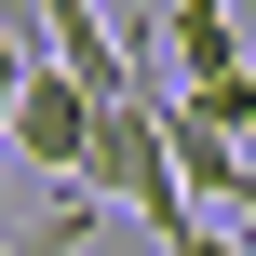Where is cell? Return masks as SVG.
I'll return each mask as SVG.
<instances>
[{"mask_svg": "<svg viewBox=\"0 0 256 256\" xmlns=\"http://www.w3.org/2000/svg\"><path fill=\"white\" fill-rule=\"evenodd\" d=\"M68 189L135 202L148 230H176V216H189V189H176V162H162V108H148V94H94V135H81V176H68Z\"/></svg>", "mask_w": 256, "mask_h": 256, "instance_id": "6da1fadb", "label": "cell"}, {"mask_svg": "<svg viewBox=\"0 0 256 256\" xmlns=\"http://www.w3.org/2000/svg\"><path fill=\"white\" fill-rule=\"evenodd\" d=\"M81 135H94V94L54 68V54H27V81H14V108H0V162H27V176H81Z\"/></svg>", "mask_w": 256, "mask_h": 256, "instance_id": "7a4b0ae2", "label": "cell"}, {"mask_svg": "<svg viewBox=\"0 0 256 256\" xmlns=\"http://www.w3.org/2000/svg\"><path fill=\"white\" fill-rule=\"evenodd\" d=\"M162 81H202V68H243V27H230V0H176L162 14Z\"/></svg>", "mask_w": 256, "mask_h": 256, "instance_id": "3957f363", "label": "cell"}, {"mask_svg": "<svg viewBox=\"0 0 256 256\" xmlns=\"http://www.w3.org/2000/svg\"><path fill=\"white\" fill-rule=\"evenodd\" d=\"M162 94H176V108H202L216 135H243V122H256V68H202V81H162Z\"/></svg>", "mask_w": 256, "mask_h": 256, "instance_id": "277c9868", "label": "cell"}, {"mask_svg": "<svg viewBox=\"0 0 256 256\" xmlns=\"http://www.w3.org/2000/svg\"><path fill=\"white\" fill-rule=\"evenodd\" d=\"M162 256H243V243H230V230H202V216H176V230H162Z\"/></svg>", "mask_w": 256, "mask_h": 256, "instance_id": "5b68a950", "label": "cell"}, {"mask_svg": "<svg viewBox=\"0 0 256 256\" xmlns=\"http://www.w3.org/2000/svg\"><path fill=\"white\" fill-rule=\"evenodd\" d=\"M0 27H14V40H40V0H0Z\"/></svg>", "mask_w": 256, "mask_h": 256, "instance_id": "8992f818", "label": "cell"}, {"mask_svg": "<svg viewBox=\"0 0 256 256\" xmlns=\"http://www.w3.org/2000/svg\"><path fill=\"white\" fill-rule=\"evenodd\" d=\"M230 243H243V256H256V189H243V202H230Z\"/></svg>", "mask_w": 256, "mask_h": 256, "instance_id": "52a82bcc", "label": "cell"}, {"mask_svg": "<svg viewBox=\"0 0 256 256\" xmlns=\"http://www.w3.org/2000/svg\"><path fill=\"white\" fill-rule=\"evenodd\" d=\"M0 256H54V243H40V230H27V243H0Z\"/></svg>", "mask_w": 256, "mask_h": 256, "instance_id": "ba28073f", "label": "cell"}, {"mask_svg": "<svg viewBox=\"0 0 256 256\" xmlns=\"http://www.w3.org/2000/svg\"><path fill=\"white\" fill-rule=\"evenodd\" d=\"M40 14H54V0H40Z\"/></svg>", "mask_w": 256, "mask_h": 256, "instance_id": "9c48e42d", "label": "cell"}]
</instances>
